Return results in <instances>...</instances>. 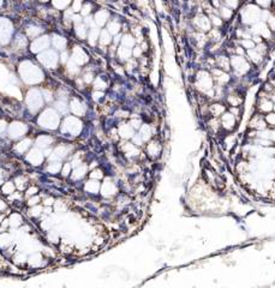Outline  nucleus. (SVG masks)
<instances>
[{
	"instance_id": "1",
	"label": "nucleus",
	"mask_w": 275,
	"mask_h": 288,
	"mask_svg": "<svg viewBox=\"0 0 275 288\" xmlns=\"http://www.w3.org/2000/svg\"><path fill=\"white\" fill-rule=\"evenodd\" d=\"M261 10L255 6V5H249L244 8V11L241 12V17H243V20L244 23L246 24H251V23H255V22H258V19L261 18Z\"/></svg>"
},
{
	"instance_id": "2",
	"label": "nucleus",
	"mask_w": 275,
	"mask_h": 288,
	"mask_svg": "<svg viewBox=\"0 0 275 288\" xmlns=\"http://www.w3.org/2000/svg\"><path fill=\"white\" fill-rule=\"evenodd\" d=\"M197 85L201 90L203 91H208L210 89H213V77L205 72V71H201L197 74Z\"/></svg>"
},
{
	"instance_id": "3",
	"label": "nucleus",
	"mask_w": 275,
	"mask_h": 288,
	"mask_svg": "<svg viewBox=\"0 0 275 288\" xmlns=\"http://www.w3.org/2000/svg\"><path fill=\"white\" fill-rule=\"evenodd\" d=\"M231 65L238 73H245L249 70V64L243 55H233L231 58Z\"/></svg>"
},
{
	"instance_id": "4",
	"label": "nucleus",
	"mask_w": 275,
	"mask_h": 288,
	"mask_svg": "<svg viewBox=\"0 0 275 288\" xmlns=\"http://www.w3.org/2000/svg\"><path fill=\"white\" fill-rule=\"evenodd\" d=\"M221 124L223 125V127L226 130H232L235 125V115H233L231 112L229 113H223L222 119H221Z\"/></svg>"
},
{
	"instance_id": "5",
	"label": "nucleus",
	"mask_w": 275,
	"mask_h": 288,
	"mask_svg": "<svg viewBox=\"0 0 275 288\" xmlns=\"http://www.w3.org/2000/svg\"><path fill=\"white\" fill-rule=\"evenodd\" d=\"M213 74H214V79L220 85H222V84H225V83H227L229 80V76L226 73V71H222L221 68H214L213 70Z\"/></svg>"
},
{
	"instance_id": "6",
	"label": "nucleus",
	"mask_w": 275,
	"mask_h": 288,
	"mask_svg": "<svg viewBox=\"0 0 275 288\" xmlns=\"http://www.w3.org/2000/svg\"><path fill=\"white\" fill-rule=\"evenodd\" d=\"M195 24L202 31H209L210 30V20L205 16H198L195 19Z\"/></svg>"
},
{
	"instance_id": "7",
	"label": "nucleus",
	"mask_w": 275,
	"mask_h": 288,
	"mask_svg": "<svg viewBox=\"0 0 275 288\" xmlns=\"http://www.w3.org/2000/svg\"><path fill=\"white\" fill-rule=\"evenodd\" d=\"M216 64L219 66V68H221L222 71H228L229 70V61L227 59V56L221 55L219 58H216Z\"/></svg>"
},
{
	"instance_id": "8",
	"label": "nucleus",
	"mask_w": 275,
	"mask_h": 288,
	"mask_svg": "<svg viewBox=\"0 0 275 288\" xmlns=\"http://www.w3.org/2000/svg\"><path fill=\"white\" fill-rule=\"evenodd\" d=\"M209 112L213 114V116H219V115L225 113V107L222 104H220V103H214V104L210 106Z\"/></svg>"
},
{
	"instance_id": "9",
	"label": "nucleus",
	"mask_w": 275,
	"mask_h": 288,
	"mask_svg": "<svg viewBox=\"0 0 275 288\" xmlns=\"http://www.w3.org/2000/svg\"><path fill=\"white\" fill-rule=\"evenodd\" d=\"M247 54H249L250 59H251L255 64H258V62L262 61V55H261L255 48H252V49H247Z\"/></svg>"
},
{
	"instance_id": "10",
	"label": "nucleus",
	"mask_w": 275,
	"mask_h": 288,
	"mask_svg": "<svg viewBox=\"0 0 275 288\" xmlns=\"http://www.w3.org/2000/svg\"><path fill=\"white\" fill-rule=\"evenodd\" d=\"M227 101H228V103H229L232 107H238V106L243 102V98H241L240 96H238V95H229V96L227 97Z\"/></svg>"
},
{
	"instance_id": "11",
	"label": "nucleus",
	"mask_w": 275,
	"mask_h": 288,
	"mask_svg": "<svg viewBox=\"0 0 275 288\" xmlns=\"http://www.w3.org/2000/svg\"><path fill=\"white\" fill-rule=\"evenodd\" d=\"M141 138L142 139H144V140H147V139H149L150 137H151V130H150V126L149 125H144L142 128H141Z\"/></svg>"
},
{
	"instance_id": "12",
	"label": "nucleus",
	"mask_w": 275,
	"mask_h": 288,
	"mask_svg": "<svg viewBox=\"0 0 275 288\" xmlns=\"http://www.w3.org/2000/svg\"><path fill=\"white\" fill-rule=\"evenodd\" d=\"M148 151H149V155L151 154L153 156H156L157 154H160V145H159V143H156V142H154V143H149Z\"/></svg>"
},
{
	"instance_id": "13",
	"label": "nucleus",
	"mask_w": 275,
	"mask_h": 288,
	"mask_svg": "<svg viewBox=\"0 0 275 288\" xmlns=\"http://www.w3.org/2000/svg\"><path fill=\"white\" fill-rule=\"evenodd\" d=\"M107 17H108V13H107V12H104V11H100L98 13H96V16H95L96 19H95V20H96L97 24L102 25V24H104Z\"/></svg>"
},
{
	"instance_id": "14",
	"label": "nucleus",
	"mask_w": 275,
	"mask_h": 288,
	"mask_svg": "<svg viewBox=\"0 0 275 288\" xmlns=\"http://www.w3.org/2000/svg\"><path fill=\"white\" fill-rule=\"evenodd\" d=\"M121 42H122V46H124V47H127V48L134 46V38H133V36H131V35H125V36L122 37Z\"/></svg>"
},
{
	"instance_id": "15",
	"label": "nucleus",
	"mask_w": 275,
	"mask_h": 288,
	"mask_svg": "<svg viewBox=\"0 0 275 288\" xmlns=\"http://www.w3.org/2000/svg\"><path fill=\"white\" fill-rule=\"evenodd\" d=\"M120 136L122 137H131L132 136V128L130 125H122L120 127Z\"/></svg>"
},
{
	"instance_id": "16",
	"label": "nucleus",
	"mask_w": 275,
	"mask_h": 288,
	"mask_svg": "<svg viewBox=\"0 0 275 288\" xmlns=\"http://www.w3.org/2000/svg\"><path fill=\"white\" fill-rule=\"evenodd\" d=\"M220 14H221V17H222L223 19H229V18L232 17L233 12H232V10L228 8V7H221V8H220Z\"/></svg>"
},
{
	"instance_id": "17",
	"label": "nucleus",
	"mask_w": 275,
	"mask_h": 288,
	"mask_svg": "<svg viewBox=\"0 0 275 288\" xmlns=\"http://www.w3.org/2000/svg\"><path fill=\"white\" fill-rule=\"evenodd\" d=\"M258 107H259V109H261L262 112H269V110L273 109V104H271L270 101H262V102L258 104Z\"/></svg>"
},
{
	"instance_id": "18",
	"label": "nucleus",
	"mask_w": 275,
	"mask_h": 288,
	"mask_svg": "<svg viewBox=\"0 0 275 288\" xmlns=\"http://www.w3.org/2000/svg\"><path fill=\"white\" fill-rule=\"evenodd\" d=\"M130 55H131V50H130V48L124 47V46L119 48V56H120V58H122V59H127Z\"/></svg>"
},
{
	"instance_id": "19",
	"label": "nucleus",
	"mask_w": 275,
	"mask_h": 288,
	"mask_svg": "<svg viewBox=\"0 0 275 288\" xmlns=\"http://www.w3.org/2000/svg\"><path fill=\"white\" fill-rule=\"evenodd\" d=\"M241 46H243V48L252 49V48H255V42L250 38H245V40H241Z\"/></svg>"
},
{
	"instance_id": "20",
	"label": "nucleus",
	"mask_w": 275,
	"mask_h": 288,
	"mask_svg": "<svg viewBox=\"0 0 275 288\" xmlns=\"http://www.w3.org/2000/svg\"><path fill=\"white\" fill-rule=\"evenodd\" d=\"M101 43L102 44H108L109 42H110V36H109V34L106 31V30H103L102 32H101Z\"/></svg>"
},
{
	"instance_id": "21",
	"label": "nucleus",
	"mask_w": 275,
	"mask_h": 288,
	"mask_svg": "<svg viewBox=\"0 0 275 288\" xmlns=\"http://www.w3.org/2000/svg\"><path fill=\"white\" fill-rule=\"evenodd\" d=\"M109 29V32H112V34H116L118 31H119V29H120V25L118 24V23H115V22H113V23H110L109 24V26H108Z\"/></svg>"
},
{
	"instance_id": "22",
	"label": "nucleus",
	"mask_w": 275,
	"mask_h": 288,
	"mask_svg": "<svg viewBox=\"0 0 275 288\" xmlns=\"http://www.w3.org/2000/svg\"><path fill=\"white\" fill-rule=\"evenodd\" d=\"M210 18H211V22H213L215 25L220 26V25L222 24V20H221V18H220V17H217V16H215V14H211V16H210Z\"/></svg>"
},
{
	"instance_id": "23",
	"label": "nucleus",
	"mask_w": 275,
	"mask_h": 288,
	"mask_svg": "<svg viewBox=\"0 0 275 288\" xmlns=\"http://www.w3.org/2000/svg\"><path fill=\"white\" fill-rule=\"evenodd\" d=\"M225 2H226L227 6H229V7H232V8H237L239 1H238V0H225Z\"/></svg>"
},
{
	"instance_id": "24",
	"label": "nucleus",
	"mask_w": 275,
	"mask_h": 288,
	"mask_svg": "<svg viewBox=\"0 0 275 288\" xmlns=\"http://www.w3.org/2000/svg\"><path fill=\"white\" fill-rule=\"evenodd\" d=\"M265 121L269 122V124H271V125H275V114H269V115H267Z\"/></svg>"
},
{
	"instance_id": "25",
	"label": "nucleus",
	"mask_w": 275,
	"mask_h": 288,
	"mask_svg": "<svg viewBox=\"0 0 275 288\" xmlns=\"http://www.w3.org/2000/svg\"><path fill=\"white\" fill-rule=\"evenodd\" d=\"M141 54H142V49H141V47H136V48L133 49V56L138 58V56H141Z\"/></svg>"
},
{
	"instance_id": "26",
	"label": "nucleus",
	"mask_w": 275,
	"mask_h": 288,
	"mask_svg": "<svg viewBox=\"0 0 275 288\" xmlns=\"http://www.w3.org/2000/svg\"><path fill=\"white\" fill-rule=\"evenodd\" d=\"M256 1H257L258 5H262V6H264V7L269 6V4H270V0H256Z\"/></svg>"
},
{
	"instance_id": "27",
	"label": "nucleus",
	"mask_w": 275,
	"mask_h": 288,
	"mask_svg": "<svg viewBox=\"0 0 275 288\" xmlns=\"http://www.w3.org/2000/svg\"><path fill=\"white\" fill-rule=\"evenodd\" d=\"M267 20L269 22V24H270L271 29H273V30H275V17H269Z\"/></svg>"
},
{
	"instance_id": "28",
	"label": "nucleus",
	"mask_w": 275,
	"mask_h": 288,
	"mask_svg": "<svg viewBox=\"0 0 275 288\" xmlns=\"http://www.w3.org/2000/svg\"><path fill=\"white\" fill-rule=\"evenodd\" d=\"M90 12V5H85L82 10V14H88Z\"/></svg>"
},
{
	"instance_id": "29",
	"label": "nucleus",
	"mask_w": 275,
	"mask_h": 288,
	"mask_svg": "<svg viewBox=\"0 0 275 288\" xmlns=\"http://www.w3.org/2000/svg\"><path fill=\"white\" fill-rule=\"evenodd\" d=\"M131 125H132V127L138 128V127L141 126V120H132V121H131Z\"/></svg>"
},
{
	"instance_id": "30",
	"label": "nucleus",
	"mask_w": 275,
	"mask_h": 288,
	"mask_svg": "<svg viewBox=\"0 0 275 288\" xmlns=\"http://www.w3.org/2000/svg\"><path fill=\"white\" fill-rule=\"evenodd\" d=\"M243 47H238V48H235V53H238L239 55H243L244 54V50L241 49Z\"/></svg>"
},
{
	"instance_id": "31",
	"label": "nucleus",
	"mask_w": 275,
	"mask_h": 288,
	"mask_svg": "<svg viewBox=\"0 0 275 288\" xmlns=\"http://www.w3.org/2000/svg\"><path fill=\"white\" fill-rule=\"evenodd\" d=\"M84 79H85V82H90V80L92 79V78H91V74H85V78H84Z\"/></svg>"
}]
</instances>
